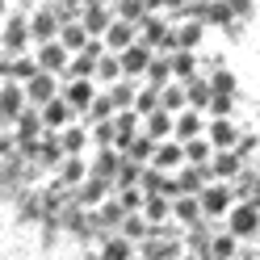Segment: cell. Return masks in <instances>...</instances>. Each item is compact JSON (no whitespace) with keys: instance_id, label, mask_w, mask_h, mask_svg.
I'll return each mask as SVG.
<instances>
[{"instance_id":"obj_1","label":"cell","mask_w":260,"mask_h":260,"mask_svg":"<svg viewBox=\"0 0 260 260\" xmlns=\"http://www.w3.org/2000/svg\"><path fill=\"white\" fill-rule=\"evenodd\" d=\"M0 38H5V51L9 55H21L29 51V42H34V29H29V13H9L5 21H0Z\"/></svg>"},{"instance_id":"obj_8","label":"cell","mask_w":260,"mask_h":260,"mask_svg":"<svg viewBox=\"0 0 260 260\" xmlns=\"http://www.w3.org/2000/svg\"><path fill=\"white\" fill-rule=\"evenodd\" d=\"M0 51H5V38H0Z\"/></svg>"},{"instance_id":"obj_7","label":"cell","mask_w":260,"mask_h":260,"mask_svg":"<svg viewBox=\"0 0 260 260\" xmlns=\"http://www.w3.org/2000/svg\"><path fill=\"white\" fill-rule=\"evenodd\" d=\"M9 17V0H0V21H5Z\"/></svg>"},{"instance_id":"obj_6","label":"cell","mask_w":260,"mask_h":260,"mask_svg":"<svg viewBox=\"0 0 260 260\" xmlns=\"http://www.w3.org/2000/svg\"><path fill=\"white\" fill-rule=\"evenodd\" d=\"M59 176H63V185H80L88 176V164L80 155H63V168H59Z\"/></svg>"},{"instance_id":"obj_3","label":"cell","mask_w":260,"mask_h":260,"mask_svg":"<svg viewBox=\"0 0 260 260\" xmlns=\"http://www.w3.org/2000/svg\"><path fill=\"white\" fill-rule=\"evenodd\" d=\"M34 55H38V68H46V72H59V76H68L72 51L63 46V38H51V42H34Z\"/></svg>"},{"instance_id":"obj_4","label":"cell","mask_w":260,"mask_h":260,"mask_svg":"<svg viewBox=\"0 0 260 260\" xmlns=\"http://www.w3.org/2000/svg\"><path fill=\"white\" fill-rule=\"evenodd\" d=\"M63 88H59V72H46V68H38L34 76L25 80V96H29V105H46L51 96H59Z\"/></svg>"},{"instance_id":"obj_2","label":"cell","mask_w":260,"mask_h":260,"mask_svg":"<svg viewBox=\"0 0 260 260\" xmlns=\"http://www.w3.org/2000/svg\"><path fill=\"white\" fill-rule=\"evenodd\" d=\"M25 105H29V96H25L21 80H0V126H17Z\"/></svg>"},{"instance_id":"obj_5","label":"cell","mask_w":260,"mask_h":260,"mask_svg":"<svg viewBox=\"0 0 260 260\" xmlns=\"http://www.w3.org/2000/svg\"><path fill=\"white\" fill-rule=\"evenodd\" d=\"M59 143H63V155H80V151H84V143H88V135L80 126H63L59 130Z\"/></svg>"}]
</instances>
